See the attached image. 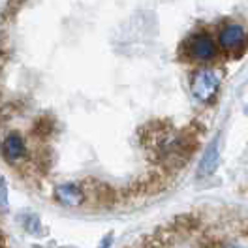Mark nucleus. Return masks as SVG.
Listing matches in <instances>:
<instances>
[{
  "instance_id": "f257e3e1",
  "label": "nucleus",
  "mask_w": 248,
  "mask_h": 248,
  "mask_svg": "<svg viewBox=\"0 0 248 248\" xmlns=\"http://www.w3.org/2000/svg\"><path fill=\"white\" fill-rule=\"evenodd\" d=\"M218 87H220V78L215 70H209V68L196 72L192 78V85H190L192 94L198 102H211L217 94Z\"/></svg>"
},
{
  "instance_id": "f03ea898",
  "label": "nucleus",
  "mask_w": 248,
  "mask_h": 248,
  "mask_svg": "<svg viewBox=\"0 0 248 248\" xmlns=\"http://www.w3.org/2000/svg\"><path fill=\"white\" fill-rule=\"evenodd\" d=\"M53 198L62 207L76 209V207L85 205V202H87V188L79 183H61V185L55 186Z\"/></svg>"
},
{
  "instance_id": "7ed1b4c3",
  "label": "nucleus",
  "mask_w": 248,
  "mask_h": 248,
  "mask_svg": "<svg viewBox=\"0 0 248 248\" xmlns=\"http://www.w3.org/2000/svg\"><path fill=\"white\" fill-rule=\"evenodd\" d=\"M0 151H2V158H4L8 164L16 166V164L23 162V160L27 158V143H25L21 134L12 132V134H8V136L2 140Z\"/></svg>"
},
{
  "instance_id": "20e7f679",
  "label": "nucleus",
  "mask_w": 248,
  "mask_h": 248,
  "mask_svg": "<svg viewBox=\"0 0 248 248\" xmlns=\"http://www.w3.org/2000/svg\"><path fill=\"white\" fill-rule=\"evenodd\" d=\"M188 51L198 61H209V59L215 57V42L207 34H198L190 40Z\"/></svg>"
},
{
  "instance_id": "39448f33",
  "label": "nucleus",
  "mask_w": 248,
  "mask_h": 248,
  "mask_svg": "<svg viewBox=\"0 0 248 248\" xmlns=\"http://www.w3.org/2000/svg\"><path fill=\"white\" fill-rule=\"evenodd\" d=\"M175 233L168 230H155L151 235H145L134 248H171L175 241Z\"/></svg>"
},
{
  "instance_id": "423d86ee",
  "label": "nucleus",
  "mask_w": 248,
  "mask_h": 248,
  "mask_svg": "<svg viewBox=\"0 0 248 248\" xmlns=\"http://www.w3.org/2000/svg\"><path fill=\"white\" fill-rule=\"evenodd\" d=\"M200 228H202V218L196 215H179L170 224V230L175 235H192Z\"/></svg>"
},
{
  "instance_id": "0eeeda50",
  "label": "nucleus",
  "mask_w": 248,
  "mask_h": 248,
  "mask_svg": "<svg viewBox=\"0 0 248 248\" xmlns=\"http://www.w3.org/2000/svg\"><path fill=\"white\" fill-rule=\"evenodd\" d=\"M245 36H247V32L245 29L241 27V25H228V27H224L222 32H220V46L224 47V49H237L239 46H243V42H245Z\"/></svg>"
},
{
  "instance_id": "6e6552de",
  "label": "nucleus",
  "mask_w": 248,
  "mask_h": 248,
  "mask_svg": "<svg viewBox=\"0 0 248 248\" xmlns=\"http://www.w3.org/2000/svg\"><path fill=\"white\" fill-rule=\"evenodd\" d=\"M218 166V141H213L207 149H205V153H203V158H202V164H200V177H209V175H213L215 170H217Z\"/></svg>"
},
{
  "instance_id": "1a4fd4ad",
  "label": "nucleus",
  "mask_w": 248,
  "mask_h": 248,
  "mask_svg": "<svg viewBox=\"0 0 248 248\" xmlns=\"http://www.w3.org/2000/svg\"><path fill=\"white\" fill-rule=\"evenodd\" d=\"M21 226H23L25 232L31 233V235H42V232H44L42 220H40L38 215H25L21 218Z\"/></svg>"
},
{
  "instance_id": "9d476101",
  "label": "nucleus",
  "mask_w": 248,
  "mask_h": 248,
  "mask_svg": "<svg viewBox=\"0 0 248 248\" xmlns=\"http://www.w3.org/2000/svg\"><path fill=\"white\" fill-rule=\"evenodd\" d=\"M51 130H53V121H51L49 117H40V119L36 121V124H34V134L40 136V138L49 136Z\"/></svg>"
},
{
  "instance_id": "9b49d317",
  "label": "nucleus",
  "mask_w": 248,
  "mask_h": 248,
  "mask_svg": "<svg viewBox=\"0 0 248 248\" xmlns=\"http://www.w3.org/2000/svg\"><path fill=\"white\" fill-rule=\"evenodd\" d=\"M10 205V190L4 177H0V211H6Z\"/></svg>"
},
{
  "instance_id": "f8f14e48",
  "label": "nucleus",
  "mask_w": 248,
  "mask_h": 248,
  "mask_svg": "<svg viewBox=\"0 0 248 248\" xmlns=\"http://www.w3.org/2000/svg\"><path fill=\"white\" fill-rule=\"evenodd\" d=\"M23 2H25V0H8V12H10V14L17 12V10L21 8Z\"/></svg>"
},
{
  "instance_id": "ddd939ff",
  "label": "nucleus",
  "mask_w": 248,
  "mask_h": 248,
  "mask_svg": "<svg viewBox=\"0 0 248 248\" xmlns=\"http://www.w3.org/2000/svg\"><path fill=\"white\" fill-rule=\"evenodd\" d=\"M113 243V235H108L104 241H102V245H100V248H109V245Z\"/></svg>"
},
{
  "instance_id": "4468645a",
  "label": "nucleus",
  "mask_w": 248,
  "mask_h": 248,
  "mask_svg": "<svg viewBox=\"0 0 248 248\" xmlns=\"http://www.w3.org/2000/svg\"><path fill=\"white\" fill-rule=\"evenodd\" d=\"M222 248H243V247H239V245H226V247H222Z\"/></svg>"
},
{
  "instance_id": "2eb2a0df",
  "label": "nucleus",
  "mask_w": 248,
  "mask_h": 248,
  "mask_svg": "<svg viewBox=\"0 0 248 248\" xmlns=\"http://www.w3.org/2000/svg\"><path fill=\"white\" fill-rule=\"evenodd\" d=\"M203 248H220V247H217V245H207V247H203Z\"/></svg>"
}]
</instances>
